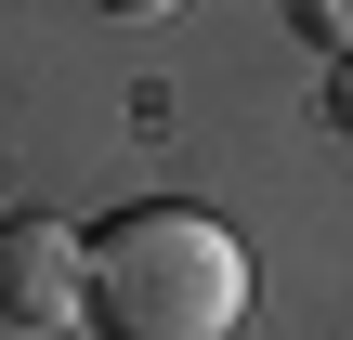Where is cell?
I'll use <instances>...</instances> for the list:
<instances>
[{"label": "cell", "instance_id": "obj_1", "mask_svg": "<svg viewBox=\"0 0 353 340\" xmlns=\"http://www.w3.org/2000/svg\"><path fill=\"white\" fill-rule=\"evenodd\" d=\"M236 314H249V249L210 210L144 197V210H118L92 236V314L79 328H105V340H236Z\"/></svg>", "mask_w": 353, "mask_h": 340}, {"label": "cell", "instance_id": "obj_2", "mask_svg": "<svg viewBox=\"0 0 353 340\" xmlns=\"http://www.w3.org/2000/svg\"><path fill=\"white\" fill-rule=\"evenodd\" d=\"M92 314V236L52 210L0 223V328H79Z\"/></svg>", "mask_w": 353, "mask_h": 340}, {"label": "cell", "instance_id": "obj_3", "mask_svg": "<svg viewBox=\"0 0 353 340\" xmlns=\"http://www.w3.org/2000/svg\"><path fill=\"white\" fill-rule=\"evenodd\" d=\"M288 26H301V39H327V52H353V0H288Z\"/></svg>", "mask_w": 353, "mask_h": 340}, {"label": "cell", "instance_id": "obj_4", "mask_svg": "<svg viewBox=\"0 0 353 340\" xmlns=\"http://www.w3.org/2000/svg\"><path fill=\"white\" fill-rule=\"evenodd\" d=\"M327 118H341V144H353V52L327 66Z\"/></svg>", "mask_w": 353, "mask_h": 340}, {"label": "cell", "instance_id": "obj_5", "mask_svg": "<svg viewBox=\"0 0 353 340\" xmlns=\"http://www.w3.org/2000/svg\"><path fill=\"white\" fill-rule=\"evenodd\" d=\"M92 13H170V0H92Z\"/></svg>", "mask_w": 353, "mask_h": 340}]
</instances>
